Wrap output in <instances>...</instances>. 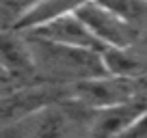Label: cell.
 <instances>
[{
    "instance_id": "obj_5",
    "label": "cell",
    "mask_w": 147,
    "mask_h": 138,
    "mask_svg": "<svg viewBox=\"0 0 147 138\" xmlns=\"http://www.w3.org/2000/svg\"><path fill=\"white\" fill-rule=\"evenodd\" d=\"M26 35H35V37L48 39L52 43L67 48H78V50H91V52H104L106 48L100 43V39L89 30V26L82 22L78 13H69L63 15L59 19H52L50 24L37 28Z\"/></svg>"
},
{
    "instance_id": "obj_10",
    "label": "cell",
    "mask_w": 147,
    "mask_h": 138,
    "mask_svg": "<svg viewBox=\"0 0 147 138\" xmlns=\"http://www.w3.org/2000/svg\"><path fill=\"white\" fill-rule=\"evenodd\" d=\"M119 138H147V108Z\"/></svg>"
},
{
    "instance_id": "obj_3",
    "label": "cell",
    "mask_w": 147,
    "mask_h": 138,
    "mask_svg": "<svg viewBox=\"0 0 147 138\" xmlns=\"http://www.w3.org/2000/svg\"><path fill=\"white\" fill-rule=\"evenodd\" d=\"M69 97V86L59 84H35V86H20L7 88L0 93V127L20 123L22 119L35 115L48 104H54Z\"/></svg>"
},
{
    "instance_id": "obj_11",
    "label": "cell",
    "mask_w": 147,
    "mask_h": 138,
    "mask_svg": "<svg viewBox=\"0 0 147 138\" xmlns=\"http://www.w3.org/2000/svg\"><path fill=\"white\" fill-rule=\"evenodd\" d=\"M2 91H7V88H2V86H0V93H2Z\"/></svg>"
},
{
    "instance_id": "obj_2",
    "label": "cell",
    "mask_w": 147,
    "mask_h": 138,
    "mask_svg": "<svg viewBox=\"0 0 147 138\" xmlns=\"http://www.w3.org/2000/svg\"><path fill=\"white\" fill-rule=\"evenodd\" d=\"M141 93L143 91L138 80L121 78L113 74L93 76V78L69 84V99L87 110H104V108L123 104Z\"/></svg>"
},
{
    "instance_id": "obj_6",
    "label": "cell",
    "mask_w": 147,
    "mask_h": 138,
    "mask_svg": "<svg viewBox=\"0 0 147 138\" xmlns=\"http://www.w3.org/2000/svg\"><path fill=\"white\" fill-rule=\"evenodd\" d=\"M0 69L7 78H30L35 76L30 43L24 32L0 30Z\"/></svg>"
},
{
    "instance_id": "obj_9",
    "label": "cell",
    "mask_w": 147,
    "mask_h": 138,
    "mask_svg": "<svg viewBox=\"0 0 147 138\" xmlns=\"http://www.w3.org/2000/svg\"><path fill=\"white\" fill-rule=\"evenodd\" d=\"M113 13L123 17L136 30H147V0H100Z\"/></svg>"
},
{
    "instance_id": "obj_1",
    "label": "cell",
    "mask_w": 147,
    "mask_h": 138,
    "mask_svg": "<svg viewBox=\"0 0 147 138\" xmlns=\"http://www.w3.org/2000/svg\"><path fill=\"white\" fill-rule=\"evenodd\" d=\"M26 37L35 60V76H41V80L48 84L69 86L93 76L108 74L102 60V52L59 46L35 35H26Z\"/></svg>"
},
{
    "instance_id": "obj_4",
    "label": "cell",
    "mask_w": 147,
    "mask_h": 138,
    "mask_svg": "<svg viewBox=\"0 0 147 138\" xmlns=\"http://www.w3.org/2000/svg\"><path fill=\"white\" fill-rule=\"evenodd\" d=\"M76 13L82 17V22L104 48H128L138 41L141 30H136L117 13H113L100 0H87Z\"/></svg>"
},
{
    "instance_id": "obj_8",
    "label": "cell",
    "mask_w": 147,
    "mask_h": 138,
    "mask_svg": "<svg viewBox=\"0 0 147 138\" xmlns=\"http://www.w3.org/2000/svg\"><path fill=\"white\" fill-rule=\"evenodd\" d=\"M102 60L108 74L121 78L141 80L147 76V52H141L134 46L128 48H106L102 52Z\"/></svg>"
},
{
    "instance_id": "obj_7",
    "label": "cell",
    "mask_w": 147,
    "mask_h": 138,
    "mask_svg": "<svg viewBox=\"0 0 147 138\" xmlns=\"http://www.w3.org/2000/svg\"><path fill=\"white\" fill-rule=\"evenodd\" d=\"M84 2L87 0H32L28 7L22 9V13L13 22V28L20 32H32L50 24L52 19L76 13Z\"/></svg>"
}]
</instances>
